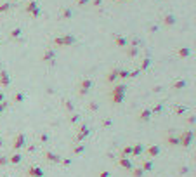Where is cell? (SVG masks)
<instances>
[{"instance_id":"obj_1","label":"cell","mask_w":196,"mask_h":177,"mask_svg":"<svg viewBox=\"0 0 196 177\" xmlns=\"http://www.w3.org/2000/svg\"><path fill=\"white\" fill-rule=\"evenodd\" d=\"M75 42H76V38H75V37H71V35H63V37H57L56 38V42H54V44L56 45H73Z\"/></svg>"},{"instance_id":"obj_2","label":"cell","mask_w":196,"mask_h":177,"mask_svg":"<svg viewBox=\"0 0 196 177\" xmlns=\"http://www.w3.org/2000/svg\"><path fill=\"white\" fill-rule=\"evenodd\" d=\"M144 151H146V155H148V158H149V160H153V158H156V156L161 153V148L158 146V144H151V146L144 148Z\"/></svg>"},{"instance_id":"obj_3","label":"cell","mask_w":196,"mask_h":177,"mask_svg":"<svg viewBox=\"0 0 196 177\" xmlns=\"http://www.w3.org/2000/svg\"><path fill=\"white\" fill-rule=\"evenodd\" d=\"M179 141H181V146L187 148L189 144L193 142V130H184L182 136L179 137Z\"/></svg>"},{"instance_id":"obj_4","label":"cell","mask_w":196,"mask_h":177,"mask_svg":"<svg viewBox=\"0 0 196 177\" xmlns=\"http://www.w3.org/2000/svg\"><path fill=\"white\" fill-rule=\"evenodd\" d=\"M24 142H26V137H24V134H18V136L14 137L12 148H14V149H16V151H19V149H23V148L26 146Z\"/></svg>"},{"instance_id":"obj_5","label":"cell","mask_w":196,"mask_h":177,"mask_svg":"<svg viewBox=\"0 0 196 177\" xmlns=\"http://www.w3.org/2000/svg\"><path fill=\"white\" fill-rule=\"evenodd\" d=\"M26 175L28 177H44V170H42V167H38V165H31V167H28Z\"/></svg>"},{"instance_id":"obj_6","label":"cell","mask_w":196,"mask_h":177,"mask_svg":"<svg viewBox=\"0 0 196 177\" xmlns=\"http://www.w3.org/2000/svg\"><path fill=\"white\" fill-rule=\"evenodd\" d=\"M116 165L122 167V168H125V170H132V168H134V165H132V162H130L128 156H120V158L116 160Z\"/></svg>"},{"instance_id":"obj_7","label":"cell","mask_w":196,"mask_h":177,"mask_svg":"<svg viewBox=\"0 0 196 177\" xmlns=\"http://www.w3.org/2000/svg\"><path fill=\"white\" fill-rule=\"evenodd\" d=\"M90 87H92V80L90 78L82 80V84H80V90H78V96H85V94L90 90Z\"/></svg>"},{"instance_id":"obj_8","label":"cell","mask_w":196,"mask_h":177,"mask_svg":"<svg viewBox=\"0 0 196 177\" xmlns=\"http://www.w3.org/2000/svg\"><path fill=\"white\" fill-rule=\"evenodd\" d=\"M24 9H26V12H31L33 16H38V14H40V9H38V4H37V0H31V2H28Z\"/></svg>"},{"instance_id":"obj_9","label":"cell","mask_w":196,"mask_h":177,"mask_svg":"<svg viewBox=\"0 0 196 177\" xmlns=\"http://www.w3.org/2000/svg\"><path fill=\"white\" fill-rule=\"evenodd\" d=\"M45 160H47L49 163H59V162H61V156L56 155V153H50V151H47V153H45Z\"/></svg>"},{"instance_id":"obj_10","label":"cell","mask_w":196,"mask_h":177,"mask_svg":"<svg viewBox=\"0 0 196 177\" xmlns=\"http://www.w3.org/2000/svg\"><path fill=\"white\" fill-rule=\"evenodd\" d=\"M144 153V144L137 142V144H132V155L130 156H141Z\"/></svg>"},{"instance_id":"obj_11","label":"cell","mask_w":196,"mask_h":177,"mask_svg":"<svg viewBox=\"0 0 196 177\" xmlns=\"http://www.w3.org/2000/svg\"><path fill=\"white\" fill-rule=\"evenodd\" d=\"M89 134H90V132H89V127H87V125H82V127L78 128V136H76V139H78V141H83Z\"/></svg>"},{"instance_id":"obj_12","label":"cell","mask_w":196,"mask_h":177,"mask_svg":"<svg viewBox=\"0 0 196 177\" xmlns=\"http://www.w3.org/2000/svg\"><path fill=\"white\" fill-rule=\"evenodd\" d=\"M23 162V155L21 153H14L12 156H9V163L11 165H19Z\"/></svg>"},{"instance_id":"obj_13","label":"cell","mask_w":196,"mask_h":177,"mask_svg":"<svg viewBox=\"0 0 196 177\" xmlns=\"http://www.w3.org/2000/svg\"><path fill=\"white\" fill-rule=\"evenodd\" d=\"M163 24H167V26H174L175 24V16L174 14H167L165 18H163Z\"/></svg>"},{"instance_id":"obj_14","label":"cell","mask_w":196,"mask_h":177,"mask_svg":"<svg viewBox=\"0 0 196 177\" xmlns=\"http://www.w3.org/2000/svg\"><path fill=\"white\" fill-rule=\"evenodd\" d=\"M115 42H116V45H120V47H123V49H125L127 45H128V42H127L125 37H120V35L115 37Z\"/></svg>"},{"instance_id":"obj_15","label":"cell","mask_w":196,"mask_h":177,"mask_svg":"<svg viewBox=\"0 0 196 177\" xmlns=\"http://www.w3.org/2000/svg\"><path fill=\"white\" fill-rule=\"evenodd\" d=\"M149 118H151V110L141 111V115H139V120H141V122H149Z\"/></svg>"},{"instance_id":"obj_16","label":"cell","mask_w":196,"mask_h":177,"mask_svg":"<svg viewBox=\"0 0 196 177\" xmlns=\"http://www.w3.org/2000/svg\"><path fill=\"white\" fill-rule=\"evenodd\" d=\"M141 168H142L144 172H149V170H153V162H151V160H144L142 165H141Z\"/></svg>"},{"instance_id":"obj_17","label":"cell","mask_w":196,"mask_h":177,"mask_svg":"<svg viewBox=\"0 0 196 177\" xmlns=\"http://www.w3.org/2000/svg\"><path fill=\"white\" fill-rule=\"evenodd\" d=\"M167 142H168L170 146H179V144H181L179 137H175V136H168V137H167Z\"/></svg>"},{"instance_id":"obj_18","label":"cell","mask_w":196,"mask_h":177,"mask_svg":"<svg viewBox=\"0 0 196 177\" xmlns=\"http://www.w3.org/2000/svg\"><path fill=\"white\" fill-rule=\"evenodd\" d=\"M144 174H146V172H144V170H142V168H132V174H130V177H144Z\"/></svg>"},{"instance_id":"obj_19","label":"cell","mask_w":196,"mask_h":177,"mask_svg":"<svg viewBox=\"0 0 196 177\" xmlns=\"http://www.w3.org/2000/svg\"><path fill=\"white\" fill-rule=\"evenodd\" d=\"M177 54L181 56V58H187V56L191 54V49H189V47H182V49L177 50Z\"/></svg>"},{"instance_id":"obj_20","label":"cell","mask_w":196,"mask_h":177,"mask_svg":"<svg viewBox=\"0 0 196 177\" xmlns=\"http://www.w3.org/2000/svg\"><path fill=\"white\" fill-rule=\"evenodd\" d=\"M71 16H73V11L71 9H63L61 11V18L63 19H71Z\"/></svg>"},{"instance_id":"obj_21","label":"cell","mask_w":196,"mask_h":177,"mask_svg":"<svg viewBox=\"0 0 196 177\" xmlns=\"http://www.w3.org/2000/svg\"><path fill=\"white\" fill-rule=\"evenodd\" d=\"M19 37H23V30L21 28H14L11 31V38H19Z\"/></svg>"},{"instance_id":"obj_22","label":"cell","mask_w":196,"mask_h":177,"mask_svg":"<svg viewBox=\"0 0 196 177\" xmlns=\"http://www.w3.org/2000/svg\"><path fill=\"white\" fill-rule=\"evenodd\" d=\"M83 151H85V146H83V144H78V146L73 148V155H82Z\"/></svg>"},{"instance_id":"obj_23","label":"cell","mask_w":196,"mask_h":177,"mask_svg":"<svg viewBox=\"0 0 196 177\" xmlns=\"http://www.w3.org/2000/svg\"><path fill=\"white\" fill-rule=\"evenodd\" d=\"M132 155V146H125L122 149V156H130Z\"/></svg>"},{"instance_id":"obj_24","label":"cell","mask_w":196,"mask_h":177,"mask_svg":"<svg viewBox=\"0 0 196 177\" xmlns=\"http://www.w3.org/2000/svg\"><path fill=\"white\" fill-rule=\"evenodd\" d=\"M116 78H118V76H116V71H111V73H109V76H108V82H115Z\"/></svg>"},{"instance_id":"obj_25","label":"cell","mask_w":196,"mask_h":177,"mask_svg":"<svg viewBox=\"0 0 196 177\" xmlns=\"http://www.w3.org/2000/svg\"><path fill=\"white\" fill-rule=\"evenodd\" d=\"M52 58H54V52L47 50V52H45V56H44V61H49V59H52Z\"/></svg>"},{"instance_id":"obj_26","label":"cell","mask_w":196,"mask_h":177,"mask_svg":"<svg viewBox=\"0 0 196 177\" xmlns=\"http://www.w3.org/2000/svg\"><path fill=\"white\" fill-rule=\"evenodd\" d=\"M11 9V4H2V7H0V12H5V11Z\"/></svg>"},{"instance_id":"obj_27","label":"cell","mask_w":196,"mask_h":177,"mask_svg":"<svg viewBox=\"0 0 196 177\" xmlns=\"http://www.w3.org/2000/svg\"><path fill=\"white\" fill-rule=\"evenodd\" d=\"M186 85V82H174V88H181Z\"/></svg>"},{"instance_id":"obj_28","label":"cell","mask_w":196,"mask_h":177,"mask_svg":"<svg viewBox=\"0 0 196 177\" xmlns=\"http://www.w3.org/2000/svg\"><path fill=\"white\" fill-rule=\"evenodd\" d=\"M9 163V158H5V156H0V165H7Z\"/></svg>"},{"instance_id":"obj_29","label":"cell","mask_w":196,"mask_h":177,"mask_svg":"<svg viewBox=\"0 0 196 177\" xmlns=\"http://www.w3.org/2000/svg\"><path fill=\"white\" fill-rule=\"evenodd\" d=\"M5 108H7V102H5V101H2V102H0V113H4V110H5Z\"/></svg>"},{"instance_id":"obj_30","label":"cell","mask_w":196,"mask_h":177,"mask_svg":"<svg viewBox=\"0 0 196 177\" xmlns=\"http://www.w3.org/2000/svg\"><path fill=\"white\" fill-rule=\"evenodd\" d=\"M89 2H90V0H76V4L78 5H87Z\"/></svg>"},{"instance_id":"obj_31","label":"cell","mask_w":196,"mask_h":177,"mask_svg":"<svg viewBox=\"0 0 196 177\" xmlns=\"http://www.w3.org/2000/svg\"><path fill=\"white\" fill-rule=\"evenodd\" d=\"M99 177H111V174H109V172H106V170H102V172L99 174Z\"/></svg>"},{"instance_id":"obj_32","label":"cell","mask_w":196,"mask_h":177,"mask_svg":"<svg viewBox=\"0 0 196 177\" xmlns=\"http://www.w3.org/2000/svg\"><path fill=\"white\" fill-rule=\"evenodd\" d=\"M21 99H24V96H23V94H16V97H14V101H21Z\"/></svg>"},{"instance_id":"obj_33","label":"cell","mask_w":196,"mask_h":177,"mask_svg":"<svg viewBox=\"0 0 196 177\" xmlns=\"http://www.w3.org/2000/svg\"><path fill=\"white\" fill-rule=\"evenodd\" d=\"M148 66H149V59H146V61L142 63V68H141V70H146Z\"/></svg>"},{"instance_id":"obj_34","label":"cell","mask_w":196,"mask_h":177,"mask_svg":"<svg viewBox=\"0 0 196 177\" xmlns=\"http://www.w3.org/2000/svg\"><path fill=\"white\" fill-rule=\"evenodd\" d=\"M40 139H42V142H47L49 136H47V134H42V137H40Z\"/></svg>"},{"instance_id":"obj_35","label":"cell","mask_w":196,"mask_h":177,"mask_svg":"<svg viewBox=\"0 0 196 177\" xmlns=\"http://www.w3.org/2000/svg\"><path fill=\"white\" fill-rule=\"evenodd\" d=\"M128 54H130V56H135V54H137V49H128Z\"/></svg>"},{"instance_id":"obj_36","label":"cell","mask_w":196,"mask_h":177,"mask_svg":"<svg viewBox=\"0 0 196 177\" xmlns=\"http://www.w3.org/2000/svg\"><path fill=\"white\" fill-rule=\"evenodd\" d=\"M89 110H97V104H89Z\"/></svg>"},{"instance_id":"obj_37","label":"cell","mask_w":196,"mask_h":177,"mask_svg":"<svg viewBox=\"0 0 196 177\" xmlns=\"http://www.w3.org/2000/svg\"><path fill=\"white\" fill-rule=\"evenodd\" d=\"M4 146V139H2V136H0V148Z\"/></svg>"},{"instance_id":"obj_38","label":"cell","mask_w":196,"mask_h":177,"mask_svg":"<svg viewBox=\"0 0 196 177\" xmlns=\"http://www.w3.org/2000/svg\"><path fill=\"white\" fill-rule=\"evenodd\" d=\"M2 101H4V96H2V94H0V102H2Z\"/></svg>"},{"instance_id":"obj_39","label":"cell","mask_w":196,"mask_h":177,"mask_svg":"<svg viewBox=\"0 0 196 177\" xmlns=\"http://www.w3.org/2000/svg\"><path fill=\"white\" fill-rule=\"evenodd\" d=\"M0 156H2V155H0Z\"/></svg>"}]
</instances>
